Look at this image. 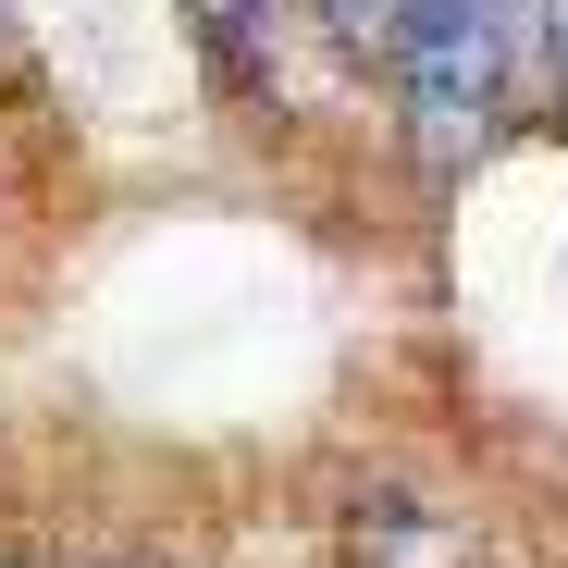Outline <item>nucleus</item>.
<instances>
[{
	"mask_svg": "<svg viewBox=\"0 0 568 568\" xmlns=\"http://www.w3.org/2000/svg\"><path fill=\"white\" fill-rule=\"evenodd\" d=\"M507 38H519V0H408L396 74H408V112H420V149H433V161H457L469 136L495 124V100H507Z\"/></svg>",
	"mask_w": 568,
	"mask_h": 568,
	"instance_id": "obj_1",
	"label": "nucleus"
},
{
	"mask_svg": "<svg viewBox=\"0 0 568 568\" xmlns=\"http://www.w3.org/2000/svg\"><path fill=\"white\" fill-rule=\"evenodd\" d=\"M199 13V38L247 74V87H272V0H185Z\"/></svg>",
	"mask_w": 568,
	"mask_h": 568,
	"instance_id": "obj_2",
	"label": "nucleus"
},
{
	"mask_svg": "<svg viewBox=\"0 0 568 568\" xmlns=\"http://www.w3.org/2000/svg\"><path fill=\"white\" fill-rule=\"evenodd\" d=\"M334 13V38H358V50H396L408 38V0H322Z\"/></svg>",
	"mask_w": 568,
	"mask_h": 568,
	"instance_id": "obj_3",
	"label": "nucleus"
},
{
	"mask_svg": "<svg viewBox=\"0 0 568 568\" xmlns=\"http://www.w3.org/2000/svg\"><path fill=\"white\" fill-rule=\"evenodd\" d=\"M544 26H556V62H568V0H544Z\"/></svg>",
	"mask_w": 568,
	"mask_h": 568,
	"instance_id": "obj_4",
	"label": "nucleus"
}]
</instances>
